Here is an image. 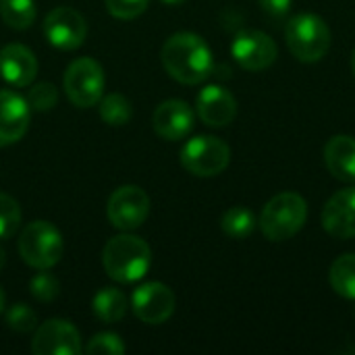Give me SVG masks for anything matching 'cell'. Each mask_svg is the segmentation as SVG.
Listing matches in <instances>:
<instances>
[{"label": "cell", "instance_id": "cell-32", "mask_svg": "<svg viewBox=\"0 0 355 355\" xmlns=\"http://www.w3.org/2000/svg\"><path fill=\"white\" fill-rule=\"evenodd\" d=\"M4 310V291H2V287H0V312Z\"/></svg>", "mask_w": 355, "mask_h": 355}, {"label": "cell", "instance_id": "cell-6", "mask_svg": "<svg viewBox=\"0 0 355 355\" xmlns=\"http://www.w3.org/2000/svg\"><path fill=\"white\" fill-rule=\"evenodd\" d=\"M231 162L229 146L214 135H198L181 150V164L196 177H216Z\"/></svg>", "mask_w": 355, "mask_h": 355}, {"label": "cell", "instance_id": "cell-22", "mask_svg": "<svg viewBox=\"0 0 355 355\" xmlns=\"http://www.w3.org/2000/svg\"><path fill=\"white\" fill-rule=\"evenodd\" d=\"M0 17L12 29H27L35 19L33 0H0Z\"/></svg>", "mask_w": 355, "mask_h": 355}, {"label": "cell", "instance_id": "cell-1", "mask_svg": "<svg viewBox=\"0 0 355 355\" xmlns=\"http://www.w3.org/2000/svg\"><path fill=\"white\" fill-rule=\"evenodd\" d=\"M162 64L175 81L198 85L210 77L214 60L210 46L200 35L191 31H179L164 42Z\"/></svg>", "mask_w": 355, "mask_h": 355}, {"label": "cell", "instance_id": "cell-27", "mask_svg": "<svg viewBox=\"0 0 355 355\" xmlns=\"http://www.w3.org/2000/svg\"><path fill=\"white\" fill-rule=\"evenodd\" d=\"M6 322L17 333H31L37 327V316L27 304H17L8 310Z\"/></svg>", "mask_w": 355, "mask_h": 355}, {"label": "cell", "instance_id": "cell-31", "mask_svg": "<svg viewBox=\"0 0 355 355\" xmlns=\"http://www.w3.org/2000/svg\"><path fill=\"white\" fill-rule=\"evenodd\" d=\"M4 264H6V256H4V250L0 248V272H2V268H4Z\"/></svg>", "mask_w": 355, "mask_h": 355}, {"label": "cell", "instance_id": "cell-14", "mask_svg": "<svg viewBox=\"0 0 355 355\" xmlns=\"http://www.w3.org/2000/svg\"><path fill=\"white\" fill-rule=\"evenodd\" d=\"M322 227L335 239L355 237V187L331 196L322 210Z\"/></svg>", "mask_w": 355, "mask_h": 355}, {"label": "cell", "instance_id": "cell-16", "mask_svg": "<svg viewBox=\"0 0 355 355\" xmlns=\"http://www.w3.org/2000/svg\"><path fill=\"white\" fill-rule=\"evenodd\" d=\"M29 104L15 92L0 89V148L17 144L29 127Z\"/></svg>", "mask_w": 355, "mask_h": 355}, {"label": "cell", "instance_id": "cell-19", "mask_svg": "<svg viewBox=\"0 0 355 355\" xmlns=\"http://www.w3.org/2000/svg\"><path fill=\"white\" fill-rule=\"evenodd\" d=\"M92 308L98 320L106 324H114L123 320V316L127 314V297L114 287H104L102 291L96 293Z\"/></svg>", "mask_w": 355, "mask_h": 355}, {"label": "cell", "instance_id": "cell-4", "mask_svg": "<svg viewBox=\"0 0 355 355\" xmlns=\"http://www.w3.org/2000/svg\"><path fill=\"white\" fill-rule=\"evenodd\" d=\"M285 40L297 60L318 62L331 48V29L322 17L314 12H300L287 23Z\"/></svg>", "mask_w": 355, "mask_h": 355}, {"label": "cell", "instance_id": "cell-30", "mask_svg": "<svg viewBox=\"0 0 355 355\" xmlns=\"http://www.w3.org/2000/svg\"><path fill=\"white\" fill-rule=\"evenodd\" d=\"M262 10L268 12L270 17H283L291 10L293 0H258Z\"/></svg>", "mask_w": 355, "mask_h": 355}, {"label": "cell", "instance_id": "cell-17", "mask_svg": "<svg viewBox=\"0 0 355 355\" xmlns=\"http://www.w3.org/2000/svg\"><path fill=\"white\" fill-rule=\"evenodd\" d=\"M37 73V60L33 52L21 44H8L0 50V75L15 87H25Z\"/></svg>", "mask_w": 355, "mask_h": 355}, {"label": "cell", "instance_id": "cell-33", "mask_svg": "<svg viewBox=\"0 0 355 355\" xmlns=\"http://www.w3.org/2000/svg\"><path fill=\"white\" fill-rule=\"evenodd\" d=\"M162 2H166V4H181V2H185V0H162Z\"/></svg>", "mask_w": 355, "mask_h": 355}, {"label": "cell", "instance_id": "cell-24", "mask_svg": "<svg viewBox=\"0 0 355 355\" xmlns=\"http://www.w3.org/2000/svg\"><path fill=\"white\" fill-rule=\"evenodd\" d=\"M21 225V208L17 200L0 191V239H8Z\"/></svg>", "mask_w": 355, "mask_h": 355}, {"label": "cell", "instance_id": "cell-3", "mask_svg": "<svg viewBox=\"0 0 355 355\" xmlns=\"http://www.w3.org/2000/svg\"><path fill=\"white\" fill-rule=\"evenodd\" d=\"M308 220V204L295 191L277 193L260 212V231L268 241L281 243L295 237Z\"/></svg>", "mask_w": 355, "mask_h": 355}, {"label": "cell", "instance_id": "cell-34", "mask_svg": "<svg viewBox=\"0 0 355 355\" xmlns=\"http://www.w3.org/2000/svg\"><path fill=\"white\" fill-rule=\"evenodd\" d=\"M352 71H354V75H355V48H354V54H352Z\"/></svg>", "mask_w": 355, "mask_h": 355}, {"label": "cell", "instance_id": "cell-12", "mask_svg": "<svg viewBox=\"0 0 355 355\" xmlns=\"http://www.w3.org/2000/svg\"><path fill=\"white\" fill-rule=\"evenodd\" d=\"M131 306L141 322L162 324L175 312V293L162 283H146L133 291Z\"/></svg>", "mask_w": 355, "mask_h": 355}, {"label": "cell", "instance_id": "cell-28", "mask_svg": "<svg viewBox=\"0 0 355 355\" xmlns=\"http://www.w3.org/2000/svg\"><path fill=\"white\" fill-rule=\"evenodd\" d=\"M85 352L89 355H121L125 354V343L119 335L112 333H100L89 339Z\"/></svg>", "mask_w": 355, "mask_h": 355}, {"label": "cell", "instance_id": "cell-15", "mask_svg": "<svg viewBox=\"0 0 355 355\" xmlns=\"http://www.w3.org/2000/svg\"><path fill=\"white\" fill-rule=\"evenodd\" d=\"M196 108L208 127H227L237 116V100L223 85H208L198 94Z\"/></svg>", "mask_w": 355, "mask_h": 355}, {"label": "cell", "instance_id": "cell-13", "mask_svg": "<svg viewBox=\"0 0 355 355\" xmlns=\"http://www.w3.org/2000/svg\"><path fill=\"white\" fill-rule=\"evenodd\" d=\"M193 110L183 100H166L156 106L152 125L154 131L166 141H179L193 129Z\"/></svg>", "mask_w": 355, "mask_h": 355}, {"label": "cell", "instance_id": "cell-7", "mask_svg": "<svg viewBox=\"0 0 355 355\" xmlns=\"http://www.w3.org/2000/svg\"><path fill=\"white\" fill-rule=\"evenodd\" d=\"M62 85L77 108L96 106L104 92V71L94 58H77L67 67Z\"/></svg>", "mask_w": 355, "mask_h": 355}, {"label": "cell", "instance_id": "cell-29", "mask_svg": "<svg viewBox=\"0 0 355 355\" xmlns=\"http://www.w3.org/2000/svg\"><path fill=\"white\" fill-rule=\"evenodd\" d=\"M150 0H106V8L116 19H135L148 8Z\"/></svg>", "mask_w": 355, "mask_h": 355}, {"label": "cell", "instance_id": "cell-11", "mask_svg": "<svg viewBox=\"0 0 355 355\" xmlns=\"http://www.w3.org/2000/svg\"><path fill=\"white\" fill-rule=\"evenodd\" d=\"M81 337L69 320H48L37 327L31 352L35 355H77L81 354Z\"/></svg>", "mask_w": 355, "mask_h": 355}, {"label": "cell", "instance_id": "cell-10", "mask_svg": "<svg viewBox=\"0 0 355 355\" xmlns=\"http://www.w3.org/2000/svg\"><path fill=\"white\" fill-rule=\"evenodd\" d=\"M46 40L60 50H75L83 44L87 25L85 19L71 6H56L44 19Z\"/></svg>", "mask_w": 355, "mask_h": 355}, {"label": "cell", "instance_id": "cell-20", "mask_svg": "<svg viewBox=\"0 0 355 355\" xmlns=\"http://www.w3.org/2000/svg\"><path fill=\"white\" fill-rule=\"evenodd\" d=\"M329 281L337 295L355 300V254H343L333 262Z\"/></svg>", "mask_w": 355, "mask_h": 355}, {"label": "cell", "instance_id": "cell-8", "mask_svg": "<svg viewBox=\"0 0 355 355\" xmlns=\"http://www.w3.org/2000/svg\"><path fill=\"white\" fill-rule=\"evenodd\" d=\"M108 220L121 231H133L141 227L150 214V198L137 185H123L112 191L106 206Z\"/></svg>", "mask_w": 355, "mask_h": 355}, {"label": "cell", "instance_id": "cell-2", "mask_svg": "<svg viewBox=\"0 0 355 355\" xmlns=\"http://www.w3.org/2000/svg\"><path fill=\"white\" fill-rule=\"evenodd\" d=\"M102 264L112 281L135 283L146 277L152 264V250L141 237L116 235L104 245Z\"/></svg>", "mask_w": 355, "mask_h": 355}, {"label": "cell", "instance_id": "cell-5", "mask_svg": "<svg viewBox=\"0 0 355 355\" xmlns=\"http://www.w3.org/2000/svg\"><path fill=\"white\" fill-rule=\"evenodd\" d=\"M62 237L58 229L46 220L29 223L19 235V254L25 264L37 270H48L62 258Z\"/></svg>", "mask_w": 355, "mask_h": 355}, {"label": "cell", "instance_id": "cell-23", "mask_svg": "<svg viewBox=\"0 0 355 355\" xmlns=\"http://www.w3.org/2000/svg\"><path fill=\"white\" fill-rule=\"evenodd\" d=\"M100 116L110 127L127 125L131 119V104L123 94H108L100 100Z\"/></svg>", "mask_w": 355, "mask_h": 355}, {"label": "cell", "instance_id": "cell-26", "mask_svg": "<svg viewBox=\"0 0 355 355\" xmlns=\"http://www.w3.org/2000/svg\"><path fill=\"white\" fill-rule=\"evenodd\" d=\"M27 104L29 108L37 110V112H44V110H50L56 106L58 102V89L52 85V83H35L29 92H27Z\"/></svg>", "mask_w": 355, "mask_h": 355}, {"label": "cell", "instance_id": "cell-9", "mask_svg": "<svg viewBox=\"0 0 355 355\" xmlns=\"http://www.w3.org/2000/svg\"><path fill=\"white\" fill-rule=\"evenodd\" d=\"M235 62L245 71H264L275 64L279 48L277 42L260 29H243L231 44Z\"/></svg>", "mask_w": 355, "mask_h": 355}, {"label": "cell", "instance_id": "cell-21", "mask_svg": "<svg viewBox=\"0 0 355 355\" xmlns=\"http://www.w3.org/2000/svg\"><path fill=\"white\" fill-rule=\"evenodd\" d=\"M258 220L254 212L245 206H233L229 208L220 218V229L231 239H245L254 233Z\"/></svg>", "mask_w": 355, "mask_h": 355}, {"label": "cell", "instance_id": "cell-18", "mask_svg": "<svg viewBox=\"0 0 355 355\" xmlns=\"http://www.w3.org/2000/svg\"><path fill=\"white\" fill-rule=\"evenodd\" d=\"M324 164L329 173L345 183L355 181V137L335 135L324 146Z\"/></svg>", "mask_w": 355, "mask_h": 355}, {"label": "cell", "instance_id": "cell-25", "mask_svg": "<svg viewBox=\"0 0 355 355\" xmlns=\"http://www.w3.org/2000/svg\"><path fill=\"white\" fill-rule=\"evenodd\" d=\"M29 291L31 295L42 302V304H48V302H54L60 293V283L54 275L42 270L37 272L31 281H29Z\"/></svg>", "mask_w": 355, "mask_h": 355}]
</instances>
